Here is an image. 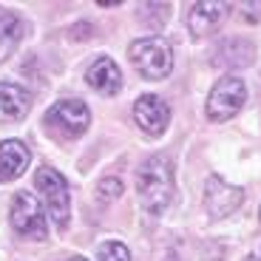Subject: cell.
Masks as SVG:
<instances>
[{"label":"cell","mask_w":261,"mask_h":261,"mask_svg":"<svg viewBox=\"0 0 261 261\" xmlns=\"http://www.w3.org/2000/svg\"><path fill=\"white\" fill-rule=\"evenodd\" d=\"M137 193L148 213L159 216L173 199V165L168 156H150L137 170Z\"/></svg>","instance_id":"1"},{"label":"cell","mask_w":261,"mask_h":261,"mask_svg":"<svg viewBox=\"0 0 261 261\" xmlns=\"http://www.w3.org/2000/svg\"><path fill=\"white\" fill-rule=\"evenodd\" d=\"M128 57L139 77L145 80H165L173 71V51L162 37H139L130 43Z\"/></svg>","instance_id":"2"},{"label":"cell","mask_w":261,"mask_h":261,"mask_svg":"<svg viewBox=\"0 0 261 261\" xmlns=\"http://www.w3.org/2000/svg\"><path fill=\"white\" fill-rule=\"evenodd\" d=\"M88 125H91V111L80 99H63V102H54L46 111L48 134H54L63 142L83 137L85 130H88Z\"/></svg>","instance_id":"3"},{"label":"cell","mask_w":261,"mask_h":261,"mask_svg":"<svg viewBox=\"0 0 261 261\" xmlns=\"http://www.w3.org/2000/svg\"><path fill=\"white\" fill-rule=\"evenodd\" d=\"M34 185H37V190L43 193V199H46V210H48V216H51L54 227H57L60 233H65L68 219H71V196H68L65 179L60 176L54 168H40L37 173H34Z\"/></svg>","instance_id":"4"},{"label":"cell","mask_w":261,"mask_h":261,"mask_svg":"<svg viewBox=\"0 0 261 261\" xmlns=\"http://www.w3.org/2000/svg\"><path fill=\"white\" fill-rule=\"evenodd\" d=\"M247 102V85L239 77H222L219 83L210 88L207 97V117L213 122H224V119H233L236 114L244 108Z\"/></svg>","instance_id":"5"},{"label":"cell","mask_w":261,"mask_h":261,"mask_svg":"<svg viewBox=\"0 0 261 261\" xmlns=\"http://www.w3.org/2000/svg\"><path fill=\"white\" fill-rule=\"evenodd\" d=\"M9 219H12V227L26 239L34 242H43L48 236V224H46V213H43V204L37 202L34 193H17L12 199V210H9Z\"/></svg>","instance_id":"6"},{"label":"cell","mask_w":261,"mask_h":261,"mask_svg":"<svg viewBox=\"0 0 261 261\" xmlns=\"http://www.w3.org/2000/svg\"><path fill=\"white\" fill-rule=\"evenodd\" d=\"M244 202V190L236 185L224 182L222 176H210L204 182V207L213 219H224V216L236 213Z\"/></svg>","instance_id":"7"},{"label":"cell","mask_w":261,"mask_h":261,"mask_svg":"<svg viewBox=\"0 0 261 261\" xmlns=\"http://www.w3.org/2000/svg\"><path fill=\"white\" fill-rule=\"evenodd\" d=\"M134 122H137L139 130L148 134V137L165 134V128H168V122H170L168 102H165L162 97H156V94H142V97L134 102Z\"/></svg>","instance_id":"8"},{"label":"cell","mask_w":261,"mask_h":261,"mask_svg":"<svg viewBox=\"0 0 261 261\" xmlns=\"http://www.w3.org/2000/svg\"><path fill=\"white\" fill-rule=\"evenodd\" d=\"M85 80L91 85L97 94L102 97H114L119 94L122 88V71H119V65L114 63L111 57H97L91 65H88V71H85Z\"/></svg>","instance_id":"9"},{"label":"cell","mask_w":261,"mask_h":261,"mask_svg":"<svg viewBox=\"0 0 261 261\" xmlns=\"http://www.w3.org/2000/svg\"><path fill=\"white\" fill-rule=\"evenodd\" d=\"M227 3H193L188 12V29L193 37H207L224 23Z\"/></svg>","instance_id":"10"},{"label":"cell","mask_w":261,"mask_h":261,"mask_svg":"<svg viewBox=\"0 0 261 261\" xmlns=\"http://www.w3.org/2000/svg\"><path fill=\"white\" fill-rule=\"evenodd\" d=\"M32 111V94L14 83H0V125L20 122Z\"/></svg>","instance_id":"11"},{"label":"cell","mask_w":261,"mask_h":261,"mask_svg":"<svg viewBox=\"0 0 261 261\" xmlns=\"http://www.w3.org/2000/svg\"><path fill=\"white\" fill-rule=\"evenodd\" d=\"M29 162H32V153H29V148L20 139L0 142V185L17 179L29 168Z\"/></svg>","instance_id":"12"},{"label":"cell","mask_w":261,"mask_h":261,"mask_svg":"<svg viewBox=\"0 0 261 261\" xmlns=\"http://www.w3.org/2000/svg\"><path fill=\"white\" fill-rule=\"evenodd\" d=\"M253 57H255L253 43H247V40H242V37H230L216 48L213 63L224 65V68H244V65L253 63Z\"/></svg>","instance_id":"13"},{"label":"cell","mask_w":261,"mask_h":261,"mask_svg":"<svg viewBox=\"0 0 261 261\" xmlns=\"http://www.w3.org/2000/svg\"><path fill=\"white\" fill-rule=\"evenodd\" d=\"M23 40V20L9 9H0V63L17 51Z\"/></svg>","instance_id":"14"},{"label":"cell","mask_w":261,"mask_h":261,"mask_svg":"<svg viewBox=\"0 0 261 261\" xmlns=\"http://www.w3.org/2000/svg\"><path fill=\"white\" fill-rule=\"evenodd\" d=\"M97 258L99 261H130V253L122 242H105V244H99Z\"/></svg>","instance_id":"15"},{"label":"cell","mask_w":261,"mask_h":261,"mask_svg":"<svg viewBox=\"0 0 261 261\" xmlns=\"http://www.w3.org/2000/svg\"><path fill=\"white\" fill-rule=\"evenodd\" d=\"M119 193H122V182H119L117 176H105L102 182L97 185V199L102 204L114 202V199H119Z\"/></svg>","instance_id":"16"},{"label":"cell","mask_w":261,"mask_h":261,"mask_svg":"<svg viewBox=\"0 0 261 261\" xmlns=\"http://www.w3.org/2000/svg\"><path fill=\"white\" fill-rule=\"evenodd\" d=\"M242 17L250 23H258L261 20V3H242Z\"/></svg>","instance_id":"17"},{"label":"cell","mask_w":261,"mask_h":261,"mask_svg":"<svg viewBox=\"0 0 261 261\" xmlns=\"http://www.w3.org/2000/svg\"><path fill=\"white\" fill-rule=\"evenodd\" d=\"M65 261H85L83 255H74V258H65Z\"/></svg>","instance_id":"18"},{"label":"cell","mask_w":261,"mask_h":261,"mask_svg":"<svg viewBox=\"0 0 261 261\" xmlns=\"http://www.w3.org/2000/svg\"><path fill=\"white\" fill-rule=\"evenodd\" d=\"M244 261H258V258H255V255H247V258H244Z\"/></svg>","instance_id":"19"},{"label":"cell","mask_w":261,"mask_h":261,"mask_svg":"<svg viewBox=\"0 0 261 261\" xmlns=\"http://www.w3.org/2000/svg\"><path fill=\"white\" fill-rule=\"evenodd\" d=\"M258 219H261V207H258Z\"/></svg>","instance_id":"20"}]
</instances>
